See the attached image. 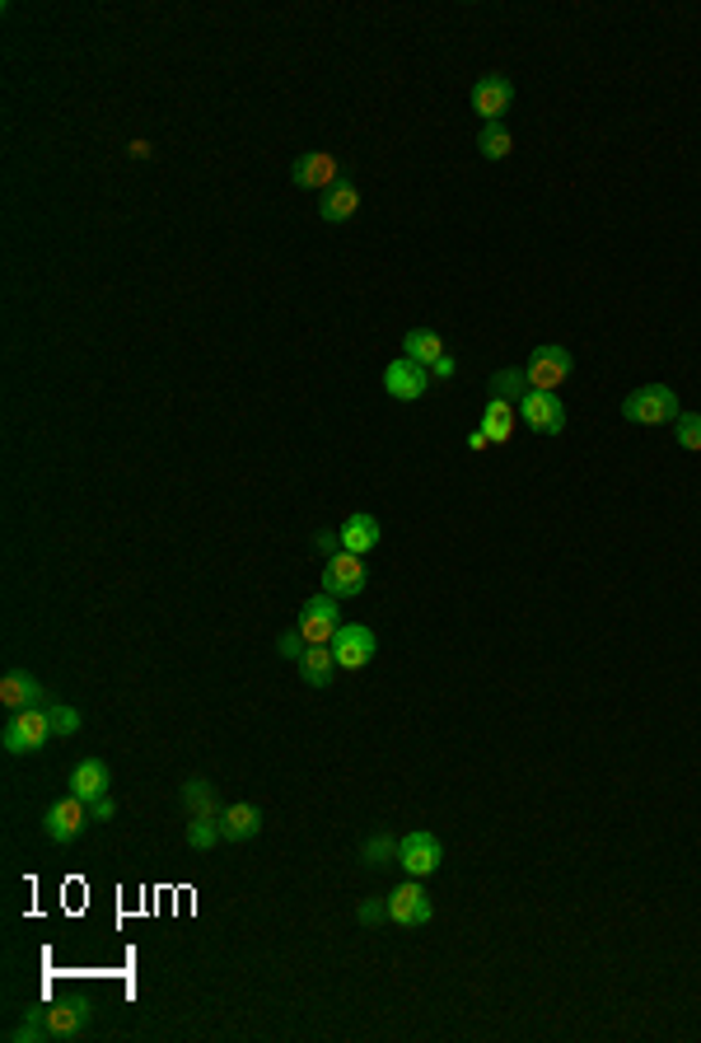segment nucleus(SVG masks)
<instances>
[{
	"mask_svg": "<svg viewBox=\"0 0 701 1043\" xmlns=\"http://www.w3.org/2000/svg\"><path fill=\"white\" fill-rule=\"evenodd\" d=\"M622 417L631 426H664V422H678L682 407H678V393L669 384H645V389L622 399Z\"/></svg>",
	"mask_w": 701,
	"mask_h": 1043,
	"instance_id": "obj_1",
	"label": "nucleus"
},
{
	"mask_svg": "<svg viewBox=\"0 0 701 1043\" xmlns=\"http://www.w3.org/2000/svg\"><path fill=\"white\" fill-rule=\"evenodd\" d=\"M47 739H52V721H47V707H38V711H10L5 731H0V744H5V754H14V758L38 754Z\"/></svg>",
	"mask_w": 701,
	"mask_h": 1043,
	"instance_id": "obj_2",
	"label": "nucleus"
},
{
	"mask_svg": "<svg viewBox=\"0 0 701 1043\" xmlns=\"http://www.w3.org/2000/svg\"><path fill=\"white\" fill-rule=\"evenodd\" d=\"M571 370H575V356L566 352V346H557V342L533 346V352H528V366H524L528 389H543V393H557L566 379H571Z\"/></svg>",
	"mask_w": 701,
	"mask_h": 1043,
	"instance_id": "obj_3",
	"label": "nucleus"
},
{
	"mask_svg": "<svg viewBox=\"0 0 701 1043\" xmlns=\"http://www.w3.org/2000/svg\"><path fill=\"white\" fill-rule=\"evenodd\" d=\"M90 801H80V796H71L66 791L61 801H52L47 805V815H43V833H47V842H57V848H66V842H75L80 833L90 829Z\"/></svg>",
	"mask_w": 701,
	"mask_h": 1043,
	"instance_id": "obj_4",
	"label": "nucleus"
},
{
	"mask_svg": "<svg viewBox=\"0 0 701 1043\" xmlns=\"http://www.w3.org/2000/svg\"><path fill=\"white\" fill-rule=\"evenodd\" d=\"M38 1016H43V1024H47V1034H52V1039H80L90 1030V1020H94V1001L90 997H57V1001L38 1006Z\"/></svg>",
	"mask_w": 701,
	"mask_h": 1043,
	"instance_id": "obj_5",
	"label": "nucleus"
},
{
	"mask_svg": "<svg viewBox=\"0 0 701 1043\" xmlns=\"http://www.w3.org/2000/svg\"><path fill=\"white\" fill-rule=\"evenodd\" d=\"M337 627H342V600H332V594H313V600L299 608V623H295V632L305 637L309 645H328L332 637H337Z\"/></svg>",
	"mask_w": 701,
	"mask_h": 1043,
	"instance_id": "obj_6",
	"label": "nucleus"
},
{
	"mask_svg": "<svg viewBox=\"0 0 701 1043\" xmlns=\"http://www.w3.org/2000/svg\"><path fill=\"white\" fill-rule=\"evenodd\" d=\"M444 861V842L430 833V829H416L397 842V866H403L412 880H426V875H436Z\"/></svg>",
	"mask_w": 701,
	"mask_h": 1043,
	"instance_id": "obj_7",
	"label": "nucleus"
},
{
	"mask_svg": "<svg viewBox=\"0 0 701 1043\" xmlns=\"http://www.w3.org/2000/svg\"><path fill=\"white\" fill-rule=\"evenodd\" d=\"M365 581H370V567H365V557H356V553H337L323 561V590L332 600H356Z\"/></svg>",
	"mask_w": 701,
	"mask_h": 1043,
	"instance_id": "obj_8",
	"label": "nucleus"
},
{
	"mask_svg": "<svg viewBox=\"0 0 701 1043\" xmlns=\"http://www.w3.org/2000/svg\"><path fill=\"white\" fill-rule=\"evenodd\" d=\"M328 645H332V655H337L342 669H365V665L375 660V651H379V637H375L365 623H350V627L342 623L337 637H332Z\"/></svg>",
	"mask_w": 701,
	"mask_h": 1043,
	"instance_id": "obj_9",
	"label": "nucleus"
},
{
	"mask_svg": "<svg viewBox=\"0 0 701 1043\" xmlns=\"http://www.w3.org/2000/svg\"><path fill=\"white\" fill-rule=\"evenodd\" d=\"M520 417L528 430H538V436H561L566 430V403L557 393H543V389H528L524 403H520Z\"/></svg>",
	"mask_w": 701,
	"mask_h": 1043,
	"instance_id": "obj_10",
	"label": "nucleus"
},
{
	"mask_svg": "<svg viewBox=\"0 0 701 1043\" xmlns=\"http://www.w3.org/2000/svg\"><path fill=\"white\" fill-rule=\"evenodd\" d=\"M426 389H430V370H426V366H416V360L397 356V360H389V366H383V393H389V399H397V403H416Z\"/></svg>",
	"mask_w": 701,
	"mask_h": 1043,
	"instance_id": "obj_11",
	"label": "nucleus"
},
{
	"mask_svg": "<svg viewBox=\"0 0 701 1043\" xmlns=\"http://www.w3.org/2000/svg\"><path fill=\"white\" fill-rule=\"evenodd\" d=\"M436 917V908H430V893L421 889V880H407L389 893V922L397 926H426Z\"/></svg>",
	"mask_w": 701,
	"mask_h": 1043,
	"instance_id": "obj_12",
	"label": "nucleus"
},
{
	"mask_svg": "<svg viewBox=\"0 0 701 1043\" xmlns=\"http://www.w3.org/2000/svg\"><path fill=\"white\" fill-rule=\"evenodd\" d=\"M337 178H346L342 174V164H337V155H328V151H309V155H299L295 164H290V183L295 188H313V192H328Z\"/></svg>",
	"mask_w": 701,
	"mask_h": 1043,
	"instance_id": "obj_13",
	"label": "nucleus"
},
{
	"mask_svg": "<svg viewBox=\"0 0 701 1043\" xmlns=\"http://www.w3.org/2000/svg\"><path fill=\"white\" fill-rule=\"evenodd\" d=\"M0 707L5 711H38V707H47V688L38 684V674L5 669V678H0Z\"/></svg>",
	"mask_w": 701,
	"mask_h": 1043,
	"instance_id": "obj_14",
	"label": "nucleus"
},
{
	"mask_svg": "<svg viewBox=\"0 0 701 1043\" xmlns=\"http://www.w3.org/2000/svg\"><path fill=\"white\" fill-rule=\"evenodd\" d=\"M514 104V85H510V75H482L477 85H473V112L482 122H500L510 112Z\"/></svg>",
	"mask_w": 701,
	"mask_h": 1043,
	"instance_id": "obj_15",
	"label": "nucleus"
},
{
	"mask_svg": "<svg viewBox=\"0 0 701 1043\" xmlns=\"http://www.w3.org/2000/svg\"><path fill=\"white\" fill-rule=\"evenodd\" d=\"M342 534V553H356V557H370L379 548V538H383V529L375 515H365V510H356V515H346V524L337 529Z\"/></svg>",
	"mask_w": 701,
	"mask_h": 1043,
	"instance_id": "obj_16",
	"label": "nucleus"
},
{
	"mask_svg": "<svg viewBox=\"0 0 701 1043\" xmlns=\"http://www.w3.org/2000/svg\"><path fill=\"white\" fill-rule=\"evenodd\" d=\"M360 211V188L350 183V178H337L328 192H319V215L328 225H342V221H350V215Z\"/></svg>",
	"mask_w": 701,
	"mask_h": 1043,
	"instance_id": "obj_17",
	"label": "nucleus"
},
{
	"mask_svg": "<svg viewBox=\"0 0 701 1043\" xmlns=\"http://www.w3.org/2000/svg\"><path fill=\"white\" fill-rule=\"evenodd\" d=\"M108 786H112V772H108V763L104 758H85V763H75V772H71V796H80V801H98V796H108Z\"/></svg>",
	"mask_w": 701,
	"mask_h": 1043,
	"instance_id": "obj_18",
	"label": "nucleus"
},
{
	"mask_svg": "<svg viewBox=\"0 0 701 1043\" xmlns=\"http://www.w3.org/2000/svg\"><path fill=\"white\" fill-rule=\"evenodd\" d=\"M221 829H225V842H248L262 833V809L248 805V801H234L221 809Z\"/></svg>",
	"mask_w": 701,
	"mask_h": 1043,
	"instance_id": "obj_19",
	"label": "nucleus"
},
{
	"mask_svg": "<svg viewBox=\"0 0 701 1043\" xmlns=\"http://www.w3.org/2000/svg\"><path fill=\"white\" fill-rule=\"evenodd\" d=\"M337 655H332V645H309L305 655H299V678H305L309 688H332V678H337Z\"/></svg>",
	"mask_w": 701,
	"mask_h": 1043,
	"instance_id": "obj_20",
	"label": "nucleus"
},
{
	"mask_svg": "<svg viewBox=\"0 0 701 1043\" xmlns=\"http://www.w3.org/2000/svg\"><path fill=\"white\" fill-rule=\"evenodd\" d=\"M178 801H182V809H188V819L192 815H221V791H215V782H206V777H188L182 782V791H178Z\"/></svg>",
	"mask_w": 701,
	"mask_h": 1043,
	"instance_id": "obj_21",
	"label": "nucleus"
},
{
	"mask_svg": "<svg viewBox=\"0 0 701 1043\" xmlns=\"http://www.w3.org/2000/svg\"><path fill=\"white\" fill-rule=\"evenodd\" d=\"M403 356L430 370L444 356V337L436 333V328H412V333H403Z\"/></svg>",
	"mask_w": 701,
	"mask_h": 1043,
	"instance_id": "obj_22",
	"label": "nucleus"
},
{
	"mask_svg": "<svg viewBox=\"0 0 701 1043\" xmlns=\"http://www.w3.org/2000/svg\"><path fill=\"white\" fill-rule=\"evenodd\" d=\"M514 417H520V407L506 403V399H487V412H482V430H487L491 445H510L514 436Z\"/></svg>",
	"mask_w": 701,
	"mask_h": 1043,
	"instance_id": "obj_23",
	"label": "nucleus"
},
{
	"mask_svg": "<svg viewBox=\"0 0 701 1043\" xmlns=\"http://www.w3.org/2000/svg\"><path fill=\"white\" fill-rule=\"evenodd\" d=\"M524 393H528V375H524V366H506V370H496V375H491V399H506V403L520 407V403H524Z\"/></svg>",
	"mask_w": 701,
	"mask_h": 1043,
	"instance_id": "obj_24",
	"label": "nucleus"
},
{
	"mask_svg": "<svg viewBox=\"0 0 701 1043\" xmlns=\"http://www.w3.org/2000/svg\"><path fill=\"white\" fill-rule=\"evenodd\" d=\"M215 842H225L221 815H192V823H188V848H192V852H211Z\"/></svg>",
	"mask_w": 701,
	"mask_h": 1043,
	"instance_id": "obj_25",
	"label": "nucleus"
},
{
	"mask_svg": "<svg viewBox=\"0 0 701 1043\" xmlns=\"http://www.w3.org/2000/svg\"><path fill=\"white\" fill-rule=\"evenodd\" d=\"M477 151H482V159H506L514 151L510 127L506 122H487V127H482V137H477Z\"/></svg>",
	"mask_w": 701,
	"mask_h": 1043,
	"instance_id": "obj_26",
	"label": "nucleus"
},
{
	"mask_svg": "<svg viewBox=\"0 0 701 1043\" xmlns=\"http://www.w3.org/2000/svg\"><path fill=\"white\" fill-rule=\"evenodd\" d=\"M360 861L370 870H383V866H393L397 861V838L389 833H375V838H365V848H360Z\"/></svg>",
	"mask_w": 701,
	"mask_h": 1043,
	"instance_id": "obj_27",
	"label": "nucleus"
},
{
	"mask_svg": "<svg viewBox=\"0 0 701 1043\" xmlns=\"http://www.w3.org/2000/svg\"><path fill=\"white\" fill-rule=\"evenodd\" d=\"M47 721H52V735H57V739H71V735H80V725H85L71 702H47Z\"/></svg>",
	"mask_w": 701,
	"mask_h": 1043,
	"instance_id": "obj_28",
	"label": "nucleus"
},
{
	"mask_svg": "<svg viewBox=\"0 0 701 1043\" xmlns=\"http://www.w3.org/2000/svg\"><path fill=\"white\" fill-rule=\"evenodd\" d=\"M674 436H678V450L701 454V412H682L674 422Z\"/></svg>",
	"mask_w": 701,
	"mask_h": 1043,
	"instance_id": "obj_29",
	"label": "nucleus"
},
{
	"mask_svg": "<svg viewBox=\"0 0 701 1043\" xmlns=\"http://www.w3.org/2000/svg\"><path fill=\"white\" fill-rule=\"evenodd\" d=\"M52 1034H47V1024H43V1016L38 1011H28V1020H20L10 1030V1043H47Z\"/></svg>",
	"mask_w": 701,
	"mask_h": 1043,
	"instance_id": "obj_30",
	"label": "nucleus"
},
{
	"mask_svg": "<svg viewBox=\"0 0 701 1043\" xmlns=\"http://www.w3.org/2000/svg\"><path fill=\"white\" fill-rule=\"evenodd\" d=\"M356 922H360V926L389 922V899H360V903H356Z\"/></svg>",
	"mask_w": 701,
	"mask_h": 1043,
	"instance_id": "obj_31",
	"label": "nucleus"
},
{
	"mask_svg": "<svg viewBox=\"0 0 701 1043\" xmlns=\"http://www.w3.org/2000/svg\"><path fill=\"white\" fill-rule=\"evenodd\" d=\"M276 651L286 655V660H295V665H299V655L309 651V641L299 637V632H281V637H276Z\"/></svg>",
	"mask_w": 701,
	"mask_h": 1043,
	"instance_id": "obj_32",
	"label": "nucleus"
},
{
	"mask_svg": "<svg viewBox=\"0 0 701 1043\" xmlns=\"http://www.w3.org/2000/svg\"><path fill=\"white\" fill-rule=\"evenodd\" d=\"M454 375H459V360L449 356V352L436 360V366H430V379H440V384H444V379H454Z\"/></svg>",
	"mask_w": 701,
	"mask_h": 1043,
	"instance_id": "obj_33",
	"label": "nucleus"
},
{
	"mask_svg": "<svg viewBox=\"0 0 701 1043\" xmlns=\"http://www.w3.org/2000/svg\"><path fill=\"white\" fill-rule=\"evenodd\" d=\"M112 815H117V805H112V801H108V796H98V801H94V805H90V819H94V823H108V819H112Z\"/></svg>",
	"mask_w": 701,
	"mask_h": 1043,
	"instance_id": "obj_34",
	"label": "nucleus"
},
{
	"mask_svg": "<svg viewBox=\"0 0 701 1043\" xmlns=\"http://www.w3.org/2000/svg\"><path fill=\"white\" fill-rule=\"evenodd\" d=\"M313 543H319V548H323L328 557H337V553H342V534H328V529H323V534H313Z\"/></svg>",
	"mask_w": 701,
	"mask_h": 1043,
	"instance_id": "obj_35",
	"label": "nucleus"
},
{
	"mask_svg": "<svg viewBox=\"0 0 701 1043\" xmlns=\"http://www.w3.org/2000/svg\"><path fill=\"white\" fill-rule=\"evenodd\" d=\"M487 445H491V440H487V430H482V426L467 430V450H487Z\"/></svg>",
	"mask_w": 701,
	"mask_h": 1043,
	"instance_id": "obj_36",
	"label": "nucleus"
}]
</instances>
